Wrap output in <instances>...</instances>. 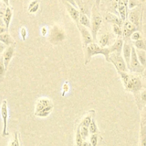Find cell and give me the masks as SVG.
<instances>
[{
  "label": "cell",
  "mask_w": 146,
  "mask_h": 146,
  "mask_svg": "<svg viewBox=\"0 0 146 146\" xmlns=\"http://www.w3.org/2000/svg\"><path fill=\"white\" fill-rule=\"evenodd\" d=\"M20 36H21L23 41H25L27 36V30L25 27H23L20 29Z\"/></svg>",
  "instance_id": "35"
},
{
  "label": "cell",
  "mask_w": 146,
  "mask_h": 146,
  "mask_svg": "<svg viewBox=\"0 0 146 146\" xmlns=\"http://www.w3.org/2000/svg\"><path fill=\"white\" fill-rule=\"evenodd\" d=\"M128 69L130 72L135 73V74H142L145 69V67L143 66L139 61L137 53H136V49L134 46H132L131 58H130Z\"/></svg>",
  "instance_id": "6"
},
{
  "label": "cell",
  "mask_w": 146,
  "mask_h": 146,
  "mask_svg": "<svg viewBox=\"0 0 146 146\" xmlns=\"http://www.w3.org/2000/svg\"><path fill=\"white\" fill-rule=\"evenodd\" d=\"M64 5H65L67 11L68 12L69 15L71 17L72 19L76 23V24H78L80 11L79 10H77L76 8H74L70 3L65 2L64 3Z\"/></svg>",
  "instance_id": "13"
},
{
  "label": "cell",
  "mask_w": 146,
  "mask_h": 146,
  "mask_svg": "<svg viewBox=\"0 0 146 146\" xmlns=\"http://www.w3.org/2000/svg\"><path fill=\"white\" fill-rule=\"evenodd\" d=\"M123 44H124L123 39H122V38L118 37V38L116 40L115 42L114 43V44H113L112 46L109 47L110 53H115V54H121L122 50H123Z\"/></svg>",
  "instance_id": "16"
},
{
  "label": "cell",
  "mask_w": 146,
  "mask_h": 146,
  "mask_svg": "<svg viewBox=\"0 0 146 146\" xmlns=\"http://www.w3.org/2000/svg\"><path fill=\"white\" fill-rule=\"evenodd\" d=\"M89 131H90V133L94 134L97 133L98 132V128H97V123H96L95 119H94V117L92 120L91 123H90V125H89Z\"/></svg>",
  "instance_id": "29"
},
{
  "label": "cell",
  "mask_w": 146,
  "mask_h": 146,
  "mask_svg": "<svg viewBox=\"0 0 146 146\" xmlns=\"http://www.w3.org/2000/svg\"><path fill=\"white\" fill-rule=\"evenodd\" d=\"M0 112H1V116L3 121V130H2V136L5 137L8 135V131H7V122H8V105H7V100H4L1 103V108H0Z\"/></svg>",
  "instance_id": "9"
},
{
  "label": "cell",
  "mask_w": 146,
  "mask_h": 146,
  "mask_svg": "<svg viewBox=\"0 0 146 146\" xmlns=\"http://www.w3.org/2000/svg\"><path fill=\"white\" fill-rule=\"evenodd\" d=\"M12 146H19V134L18 133H15L14 135V141L11 142Z\"/></svg>",
  "instance_id": "36"
},
{
  "label": "cell",
  "mask_w": 146,
  "mask_h": 146,
  "mask_svg": "<svg viewBox=\"0 0 146 146\" xmlns=\"http://www.w3.org/2000/svg\"><path fill=\"white\" fill-rule=\"evenodd\" d=\"M140 127H146V105L143 107L140 113Z\"/></svg>",
  "instance_id": "27"
},
{
  "label": "cell",
  "mask_w": 146,
  "mask_h": 146,
  "mask_svg": "<svg viewBox=\"0 0 146 146\" xmlns=\"http://www.w3.org/2000/svg\"><path fill=\"white\" fill-rule=\"evenodd\" d=\"M127 19L130 22L136 26L137 29H139L142 20V11L140 7H135L131 9L130 12L127 13Z\"/></svg>",
  "instance_id": "7"
},
{
  "label": "cell",
  "mask_w": 146,
  "mask_h": 146,
  "mask_svg": "<svg viewBox=\"0 0 146 146\" xmlns=\"http://www.w3.org/2000/svg\"><path fill=\"white\" fill-rule=\"evenodd\" d=\"M94 115H95V111L94 110H91V111H89L87 115L82 118V121L80 122V125L89 127V125H90V123H91L92 120L94 118Z\"/></svg>",
  "instance_id": "19"
},
{
  "label": "cell",
  "mask_w": 146,
  "mask_h": 146,
  "mask_svg": "<svg viewBox=\"0 0 146 146\" xmlns=\"http://www.w3.org/2000/svg\"><path fill=\"white\" fill-rule=\"evenodd\" d=\"M37 3H39V1H38V0H34V1H31V3H30L29 5L28 9L31 8V7H33V6H34V5H35V4H37Z\"/></svg>",
  "instance_id": "41"
},
{
  "label": "cell",
  "mask_w": 146,
  "mask_h": 146,
  "mask_svg": "<svg viewBox=\"0 0 146 146\" xmlns=\"http://www.w3.org/2000/svg\"><path fill=\"white\" fill-rule=\"evenodd\" d=\"M100 1H101V0H95V4H94V5H95L96 7L98 9H99V7H100Z\"/></svg>",
  "instance_id": "42"
},
{
  "label": "cell",
  "mask_w": 146,
  "mask_h": 146,
  "mask_svg": "<svg viewBox=\"0 0 146 146\" xmlns=\"http://www.w3.org/2000/svg\"><path fill=\"white\" fill-rule=\"evenodd\" d=\"M110 36L108 34H103L98 40V44L100 46L105 47L109 42Z\"/></svg>",
  "instance_id": "25"
},
{
  "label": "cell",
  "mask_w": 146,
  "mask_h": 146,
  "mask_svg": "<svg viewBox=\"0 0 146 146\" xmlns=\"http://www.w3.org/2000/svg\"><path fill=\"white\" fill-rule=\"evenodd\" d=\"M113 30L114 34L116 36H117L118 37L122 36V34H123V30H122L120 25L117 24H113Z\"/></svg>",
  "instance_id": "31"
},
{
  "label": "cell",
  "mask_w": 146,
  "mask_h": 146,
  "mask_svg": "<svg viewBox=\"0 0 146 146\" xmlns=\"http://www.w3.org/2000/svg\"><path fill=\"white\" fill-rule=\"evenodd\" d=\"M135 49L139 61L143 66L146 68V52L143 50L137 49V48H135Z\"/></svg>",
  "instance_id": "22"
},
{
  "label": "cell",
  "mask_w": 146,
  "mask_h": 146,
  "mask_svg": "<svg viewBox=\"0 0 146 146\" xmlns=\"http://www.w3.org/2000/svg\"><path fill=\"white\" fill-rule=\"evenodd\" d=\"M141 38H143L141 34H140V31H138L137 30L134 31V32L131 34V36H130V39L133 41H138V40L141 39Z\"/></svg>",
  "instance_id": "32"
},
{
  "label": "cell",
  "mask_w": 146,
  "mask_h": 146,
  "mask_svg": "<svg viewBox=\"0 0 146 146\" xmlns=\"http://www.w3.org/2000/svg\"><path fill=\"white\" fill-rule=\"evenodd\" d=\"M7 69H6L5 66H4V62H3L2 57L0 58V79H2L5 76V73Z\"/></svg>",
  "instance_id": "33"
},
{
  "label": "cell",
  "mask_w": 146,
  "mask_h": 146,
  "mask_svg": "<svg viewBox=\"0 0 146 146\" xmlns=\"http://www.w3.org/2000/svg\"><path fill=\"white\" fill-rule=\"evenodd\" d=\"M6 46H7L4 45L3 43H1V41H0V54H1L2 52H4V51L6 48Z\"/></svg>",
  "instance_id": "40"
},
{
  "label": "cell",
  "mask_w": 146,
  "mask_h": 146,
  "mask_svg": "<svg viewBox=\"0 0 146 146\" xmlns=\"http://www.w3.org/2000/svg\"><path fill=\"white\" fill-rule=\"evenodd\" d=\"M142 80H143V84L145 85V87H146V68H145L144 71H143V73H142Z\"/></svg>",
  "instance_id": "39"
},
{
  "label": "cell",
  "mask_w": 146,
  "mask_h": 146,
  "mask_svg": "<svg viewBox=\"0 0 146 146\" xmlns=\"http://www.w3.org/2000/svg\"><path fill=\"white\" fill-rule=\"evenodd\" d=\"M135 96H136V102L138 108L140 109V107H142L143 108V107L146 105V88L142 89L138 93L135 94Z\"/></svg>",
  "instance_id": "15"
},
{
  "label": "cell",
  "mask_w": 146,
  "mask_h": 146,
  "mask_svg": "<svg viewBox=\"0 0 146 146\" xmlns=\"http://www.w3.org/2000/svg\"><path fill=\"white\" fill-rule=\"evenodd\" d=\"M12 10H11L10 7H7V8L5 10V12H4V17H3V21H4V24H5L7 29H9V27L11 18H12Z\"/></svg>",
  "instance_id": "20"
},
{
  "label": "cell",
  "mask_w": 146,
  "mask_h": 146,
  "mask_svg": "<svg viewBox=\"0 0 146 146\" xmlns=\"http://www.w3.org/2000/svg\"><path fill=\"white\" fill-rule=\"evenodd\" d=\"M3 1H4V3H5V4L7 6H9V0H2Z\"/></svg>",
  "instance_id": "46"
},
{
  "label": "cell",
  "mask_w": 146,
  "mask_h": 146,
  "mask_svg": "<svg viewBox=\"0 0 146 146\" xmlns=\"http://www.w3.org/2000/svg\"><path fill=\"white\" fill-rule=\"evenodd\" d=\"M99 9L96 7L95 5L93 6L92 9V16L90 20V31L92 35L94 41L97 39V35L101 27L102 23V17L98 11Z\"/></svg>",
  "instance_id": "3"
},
{
  "label": "cell",
  "mask_w": 146,
  "mask_h": 146,
  "mask_svg": "<svg viewBox=\"0 0 146 146\" xmlns=\"http://www.w3.org/2000/svg\"><path fill=\"white\" fill-rule=\"evenodd\" d=\"M84 64L87 65L90 61L92 57L97 54L103 55L105 58L106 61H109V56H110V48L106 47L100 46L99 44H96L94 41L89 44L85 48H84Z\"/></svg>",
  "instance_id": "1"
},
{
  "label": "cell",
  "mask_w": 146,
  "mask_h": 146,
  "mask_svg": "<svg viewBox=\"0 0 146 146\" xmlns=\"http://www.w3.org/2000/svg\"><path fill=\"white\" fill-rule=\"evenodd\" d=\"M134 46L137 49L143 50L146 52V40L141 38L138 41H134Z\"/></svg>",
  "instance_id": "24"
},
{
  "label": "cell",
  "mask_w": 146,
  "mask_h": 146,
  "mask_svg": "<svg viewBox=\"0 0 146 146\" xmlns=\"http://www.w3.org/2000/svg\"><path fill=\"white\" fill-rule=\"evenodd\" d=\"M98 143V136L97 133L91 134L90 136V144L92 146H97Z\"/></svg>",
  "instance_id": "34"
},
{
  "label": "cell",
  "mask_w": 146,
  "mask_h": 146,
  "mask_svg": "<svg viewBox=\"0 0 146 146\" xmlns=\"http://www.w3.org/2000/svg\"><path fill=\"white\" fill-rule=\"evenodd\" d=\"M132 46H133L130 45L127 41H125L123 44V57L124 58L126 64H127V68H129V65H130V58H131V53H132Z\"/></svg>",
  "instance_id": "14"
},
{
  "label": "cell",
  "mask_w": 146,
  "mask_h": 146,
  "mask_svg": "<svg viewBox=\"0 0 146 146\" xmlns=\"http://www.w3.org/2000/svg\"><path fill=\"white\" fill-rule=\"evenodd\" d=\"M139 146H146V127H140V128Z\"/></svg>",
  "instance_id": "23"
},
{
  "label": "cell",
  "mask_w": 146,
  "mask_h": 146,
  "mask_svg": "<svg viewBox=\"0 0 146 146\" xmlns=\"http://www.w3.org/2000/svg\"><path fill=\"white\" fill-rule=\"evenodd\" d=\"M123 85L125 90L135 94L143 89V82L139 76L136 74H129L127 81Z\"/></svg>",
  "instance_id": "4"
},
{
  "label": "cell",
  "mask_w": 146,
  "mask_h": 146,
  "mask_svg": "<svg viewBox=\"0 0 146 146\" xmlns=\"http://www.w3.org/2000/svg\"><path fill=\"white\" fill-rule=\"evenodd\" d=\"M40 32H41L42 36L44 37L47 35V34H48L49 32V30L47 27H42L41 28V29H40Z\"/></svg>",
  "instance_id": "38"
},
{
  "label": "cell",
  "mask_w": 146,
  "mask_h": 146,
  "mask_svg": "<svg viewBox=\"0 0 146 146\" xmlns=\"http://www.w3.org/2000/svg\"><path fill=\"white\" fill-rule=\"evenodd\" d=\"M117 9H118L119 14H120L121 20L123 21H125L127 18V7L121 0H118V1H117Z\"/></svg>",
  "instance_id": "17"
},
{
  "label": "cell",
  "mask_w": 146,
  "mask_h": 146,
  "mask_svg": "<svg viewBox=\"0 0 146 146\" xmlns=\"http://www.w3.org/2000/svg\"><path fill=\"white\" fill-rule=\"evenodd\" d=\"M106 20H107V21L109 22H112L113 24H117L120 25L121 24V21L119 20V19L116 17L115 15L113 14H108L106 16Z\"/></svg>",
  "instance_id": "28"
},
{
  "label": "cell",
  "mask_w": 146,
  "mask_h": 146,
  "mask_svg": "<svg viewBox=\"0 0 146 146\" xmlns=\"http://www.w3.org/2000/svg\"><path fill=\"white\" fill-rule=\"evenodd\" d=\"M78 24H80V25L87 27L89 29H90V26H91L90 25V20L89 19V17L87 16V14H84V13L80 12Z\"/></svg>",
  "instance_id": "21"
},
{
  "label": "cell",
  "mask_w": 146,
  "mask_h": 146,
  "mask_svg": "<svg viewBox=\"0 0 146 146\" xmlns=\"http://www.w3.org/2000/svg\"><path fill=\"white\" fill-rule=\"evenodd\" d=\"M54 108V104L51 99L45 97L39 98L34 108V115L39 118H46L51 114Z\"/></svg>",
  "instance_id": "2"
},
{
  "label": "cell",
  "mask_w": 146,
  "mask_h": 146,
  "mask_svg": "<svg viewBox=\"0 0 146 146\" xmlns=\"http://www.w3.org/2000/svg\"><path fill=\"white\" fill-rule=\"evenodd\" d=\"M77 27L78 28L79 31H80V35H81L83 48H84L89 44L94 41L92 35L91 31L87 27H83V26L80 25V24H77Z\"/></svg>",
  "instance_id": "8"
},
{
  "label": "cell",
  "mask_w": 146,
  "mask_h": 146,
  "mask_svg": "<svg viewBox=\"0 0 146 146\" xmlns=\"http://www.w3.org/2000/svg\"><path fill=\"white\" fill-rule=\"evenodd\" d=\"M6 27V26H5V24H4V21H3L1 19H0V27Z\"/></svg>",
  "instance_id": "43"
},
{
  "label": "cell",
  "mask_w": 146,
  "mask_h": 146,
  "mask_svg": "<svg viewBox=\"0 0 146 146\" xmlns=\"http://www.w3.org/2000/svg\"><path fill=\"white\" fill-rule=\"evenodd\" d=\"M80 134H81V136L82 138L83 141H85L86 139L88 138L89 135H90V131H89V128L86 126H82V125H80Z\"/></svg>",
  "instance_id": "26"
},
{
  "label": "cell",
  "mask_w": 146,
  "mask_h": 146,
  "mask_svg": "<svg viewBox=\"0 0 146 146\" xmlns=\"http://www.w3.org/2000/svg\"><path fill=\"white\" fill-rule=\"evenodd\" d=\"M9 146H12V143H10V145H9Z\"/></svg>",
  "instance_id": "47"
},
{
  "label": "cell",
  "mask_w": 146,
  "mask_h": 146,
  "mask_svg": "<svg viewBox=\"0 0 146 146\" xmlns=\"http://www.w3.org/2000/svg\"><path fill=\"white\" fill-rule=\"evenodd\" d=\"M0 41L1 43H3L4 45L7 46H9L10 45H13V44H15L14 39L11 36V35L9 34L8 31L0 34Z\"/></svg>",
  "instance_id": "18"
},
{
  "label": "cell",
  "mask_w": 146,
  "mask_h": 146,
  "mask_svg": "<svg viewBox=\"0 0 146 146\" xmlns=\"http://www.w3.org/2000/svg\"><path fill=\"white\" fill-rule=\"evenodd\" d=\"M108 62H110L113 64V65L116 68L117 71L128 72L129 69L127 66V64H126L123 57L120 54L110 53V56H109Z\"/></svg>",
  "instance_id": "5"
},
{
  "label": "cell",
  "mask_w": 146,
  "mask_h": 146,
  "mask_svg": "<svg viewBox=\"0 0 146 146\" xmlns=\"http://www.w3.org/2000/svg\"><path fill=\"white\" fill-rule=\"evenodd\" d=\"M82 146H92L91 144L90 143H88L85 142V141H84L82 143Z\"/></svg>",
  "instance_id": "44"
},
{
  "label": "cell",
  "mask_w": 146,
  "mask_h": 146,
  "mask_svg": "<svg viewBox=\"0 0 146 146\" xmlns=\"http://www.w3.org/2000/svg\"><path fill=\"white\" fill-rule=\"evenodd\" d=\"M123 28L122 29L123 30V34H122V36L124 39L127 40L129 38H130V36L133 34L134 31H137L138 29L136 27V26H135L134 24L132 22H130L128 19H126L125 21H123Z\"/></svg>",
  "instance_id": "10"
},
{
  "label": "cell",
  "mask_w": 146,
  "mask_h": 146,
  "mask_svg": "<svg viewBox=\"0 0 146 146\" xmlns=\"http://www.w3.org/2000/svg\"><path fill=\"white\" fill-rule=\"evenodd\" d=\"M14 49H15V46H14V44H13V45H10L9 46H7L4 51V52H3V62H4V66H5L7 70L8 68L11 58L14 56Z\"/></svg>",
  "instance_id": "11"
},
{
  "label": "cell",
  "mask_w": 146,
  "mask_h": 146,
  "mask_svg": "<svg viewBox=\"0 0 146 146\" xmlns=\"http://www.w3.org/2000/svg\"><path fill=\"white\" fill-rule=\"evenodd\" d=\"M39 7H40V4H39V3H37V4H36L35 5H34L33 7H31V8L28 9L29 12V13L37 12V10L39 9Z\"/></svg>",
  "instance_id": "37"
},
{
  "label": "cell",
  "mask_w": 146,
  "mask_h": 146,
  "mask_svg": "<svg viewBox=\"0 0 146 146\" xmlns=\"http://www.w3.org/2000/svg\"><path fill=\"white\" fill-rule=\"evenodd\" d=\"M83 141L82 138L81 136V134H80V126H78L77 128V131H76V135H75V143H76V146H82V145Z\"/></svg>",
  "instance_id": "30"
},
{
  "label": "cell",
  "mask_w": 146,
  "mask_h": 146,
  "mask_svg": "<svg viewBox=\"0 0 146 146\" xmlns=\"http://www.w3.org/2000/svg\"><path fill=\"white\" fill-rule=\"evenodd\" d=\"M50 38H51V42L56 44V43L60 42V41H62L64 39V34L62 31V29L55 26V27H54L52 29Z\"/></svg>",
  "instance_id": "12"
},
{
  "label": "cell",
  "mask_w": 146,
  "mask_h": 146,
  "mask_svg": "<svg viewBox=\"0 0 146 146\" xmlns=\"http://www.w3.org/2000/svg\"><path fill=\"white\" fill-rule=\"evenodd\" d=\"M121 1H123V2L124 3V4L127 7V5H128V3H129V0H121Z\"/></svg>",
  "instance_id": "45"
}]
</instances>
